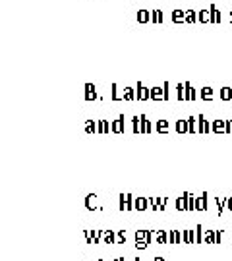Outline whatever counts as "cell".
Instances as JSON below:
<instances>
[{
  "label": "cell",
  "instance_id": "obj_1",
  "mask_svg": "<svg viewBox=\"0 0 232 261\" xmlns=\"http://www.w3.org/2000/svg\"><path fill=\"white\" fill-rule=\"evenodd\" d=\"M136 97H138V101H149L151 99V89H147L141 82H138V85H136Z\"/></svg>",
  "mask_w": 232,
  "mask_h": 261
},
{
  "label": "cell",
  "instance_id": "obj_2",
  "mask_svg": "<svg viewBox=\"0 0 232 261\" xmlns=\"http://www.w3.org/2000/svg\"><path fill=\"white\" fill-rule=\"evenodd\" d=\"M149 242H151V234L149 232H145V230H138L136 232V246L138 248H145Z\"/></svg>",
  "mask_w": 232,
  "mask_h": 261
},
{
  "label": "cell",
  "instance_id": "obj_3",
  "mask_svg": "<svg viewBox=\"0 0 232 261\" xmlns=\"http://www.w3.org/2000/svg\"><path fill=\"white\" fill-rule=\"evenodd\" d=\"M197 130H199V134H211V122H207L203 114L197 116Z\"/></svg>",
  "mask_w": 232,
  "mask_h": 261
},
{
  "label": "cell",
  "instance_id": "obj_4",
  "mask_svg": "<svg viewBox=\"0 0 232 261\" xmlns=\"http://www.w3.org/2000/svg\"><path fill=\"white\" fill-rule=\"evenodd\" d=\"M97 99H101L97 87L91 84H85V101H97Z\"/></svg>",
  "mask_w": 232,
  "mask_h": 261
},
{
  "label": "cell",
  "instance_id": "obj_5",
  "mask_svg": "<svg viewBox=\"0 0 232 261\" xmlns=\"http://www.w3.org/2000/svg\"><path fill=\"white\" fill-rule=\"evenodd\" d=\"M124 114H120L116 120L111 122V132L112 134H124Z\"/></svg>",
  "mask_w": 232,
  "mask_h": 261
},
{
  "label": "cell",
  "instance_id": "obj_6",
  "mask_svg": "<svg viewBox=\"0 0 232 261\" xmlns=\"http://www.w3.org/2000/svg\"><path fill=\"white\" fill-rule=\"evenodd\" d=\"M85 207H87L89 211H95V209L101 211V207H99V197L95 196V194H89V196L85 197Z\"/></svg>",
  "mask_w": 232,
  "mask_h": 261
},
{
  "label": "cell",
  "instance_id": "obj_7",
  "mask_svg": "<svg viewBox=\"0 0 232 261\" xmlns=\"http://www.w3.org/2000/svg\"><path fill=\"white\" fill-rule=\"evenodd\" d=\"M151 99L153 101H167V95L163 87H151Z\"/></svg>",
  "mask_w": 232,
  "mask_h": 261
},
{
  "label": "cell",
  "instance_id": "obj_8",
  "mask_svg": "<svg viewBox=\"0 0 232 261\" xmlns=\"http://www.w3.org/2000/svg\"><path fill=\"white\" fill-rule=\"evenodd\" d=\"M136 19H138V23L145 25V23L151 21V12H149V10H139L138 14H136Z\"/></svg>",
  "mask_w": 232,
  "mask_h": 261
},
{
  "label": "cell",
  "instance_id": "obj_9",
  "mask_svg": "<svg viewBox=\"0 0 232 261\" xmlns=\"http://www.w3.org/2000/svg\"><path fill=\"white\" fill-rule=\"evenodd\" d=\"M122 97H124V101L126 103H132V101H136L138 97H136V87H124V91H122Z\"/></svg>",
  "mask_w": 232,
  "mask_h": 261
},
{
  "label": "cell",
  "instance_id": "obj_10",
  "mask_svg": "<svg viewBox=\"0 0 232 261\" xmlns=\"http://www.w3.org/2000/svg\"><path fill=\"white\" fill-rule=\"evenodd\" d=\"M209 12H211V23H221V21H223L221 10L217 8L215 4H211V6H209Z\"/></svg>",
  "mask_w": 232,
  "mask_h": 261
},
{
  "label": "cell",
  "instance_id": "obj_11",
  "mask_svg": "<svg viewBox=\"0 0 232 261\" xmlns=\"http://www.w3.org/2000/svg\"><path fill=\"white\" fill-rule=\"evenodd\" d=\"M197 21L199 23H211V12H209V8L197 12Z\"/></svg>",
  "mask_w": 232,
  "mask_h": 261
},
{
  "label": "cell",
  "instance_id": "obj_12",
  "mask_svg": "<svg viewBox=\"0 0 232 261\" xmlns=\"http://www.w3.org/2000/svg\"><path fill=\"white\" fill-rule=\"evenodd\" d=\"M184 87H186V101H188V103L195 101V99H197V95H195V89L192 87V84H190V82H186Z\"/></svg>",
  "mask_w": 232,
  "mask_h": 261
},
{
  "label": "cell",
  "instance_id": "obj_13",
  "mask_svg": "<svg viewBox=\"0 0 232 261\" xmlns=\"http://www.w3.org/2000/svg\"><path fill=\"white\" fill-rule=\"evenodd\" d=\"M170 19H172L174 23H186V10H174Z\"/></svg>",
  "mask_w": 232,
  "mask_h": 261
},
{
  "label": "cell",
  "instance_id": "obj_14",
  "mask_svg": "<svg viewBox=\"0 0 232 261\" xmlns=\"http://www.w3.org/2000/svg\"><path fill=\"white\" fill-rule=\"evenodd\" d=\"M219 99L224 101V103L232 101V87H223V89L219 91Z\"/></svg>",
  "mask_w": 232,
  "mask_h": 261
},
{
  "label": "cell",
  "instance_id": "obj_15",
  "mask_svg": "<svg viewBox=\"0 0 232 261\" xmlns=\"http://www.w3.org/2000/svg\"><path fill=\"white\" fill-rule=\"evenodd\" d=\"M215 99V91L211 87H203L201 89V101H207V103H211Z\"/></svg>",
  "mask_w": 232,
  "mask_h": 261
},
{
  "label": "cell",
  "instance_id": "obj_16",
  "mask_svg": "<svg viewBox=\"0 0 232 261\" xmlns=\"http://www.w3.org/2000/svg\"><path fill=\"white\" fill-rule=\"evenodd\" d=\"M147 205H149V197H138V199H136V203H134L136 211H145Z\"/></svg>",
  "mask_w": 232,
  "mask_h": 261
},
{
  "label": "cell",
  "instance_id": "obj_17",
  "mask_svg": "<svg viewBox=\"0 0 232 261\" xmlns=\"http://www.w3.org/2000/svg\"><path fill=\"white\" fill-rule=\"evenodd\" d=\"M109 132H111V122L109 120L97 122V134H109Z\"/></svg>",
  "mask_w": 232,
  "mask_h": 261
},
{
  "label": "cell",
  "instance_id": "obj_18",
  "mask_svg": "<svg viewBox=\"0 0 232 261\" xmlns=\"http://www.w3.org/2000/svg\"><path fill=\"white\" fill-rule=\"evenodd\" d=\"M186 23H188V25L197 23V12H195V10H186Z\"/></svg>",
  "mask_w": 232,
  "mask_h": 261
},
{
  "label": "cell",
  "instance_id": "obj_19",
  "mask_svg": "<svg viewBox=\"0 0 232 261\" xmlns=\"http://www.w3.org/2000/svg\"><path fill=\"white\" fill-rule=\"evenodd\" d=\"M165 18H163V12L161 10H151V23H163Z\"/></svg>",
  "mask_w": 232,
  "mask_h": 261
},
{
  "label": "cell",
  "instance_id": "obj_20",
  "mask_svg": "<svg viewBox=\"0 0 232 261\" xmlns=\"http://www.w3.org/2000/svg\"><path fill=\"white\" fill-rule=\"evenodd\" d=\"M174 130L178 134H190V128H188V120H176V126H174Z\"/></svg>",
  "mask_w": 232,
  "mask_h": 261
},
{
  "label": "cell",
  "instance_id": "obj_21",
  "mask_svg": "<svg viewBox=\"0 0 232 261\" xmlns=\"http://www.w3.org/2000/svg\"><path fill=\"white\" fill-rule=\"evenodd\" d=\"M155 130H157L159 134H168V132H170V124H168L167 120H159L157 126H155Z\"/></svg>",
  "mask_w": 232,
  "mask_h": 261
},
{
  "label": "cell",
  "instance_id": "obj_22",
  "mask_svg": "<svg viewBox=\"0 0 232 261\" xmlns=\"http://www.w3.org/2000/svg\"><path fill=\"white\" fill-rule=\"evenodd\" d=\"M188 128H190V134H199V130H197V116L188 118Z\"/></svg>",
  "mask_w": 232,
  "mask_h": 261
},
{
  "label": "cell",
  "instance_id": "obj_23",
  "mask_svg": "<svg viewBox=\"0 0 232 261\" xmlns=\"http://www.w3.org/2000/svg\"><path fill=\"white\" fill-rule=\"evenodd\" d=\"M139 118H141V134H149V132H151V122L147 120L145 114H141Z\"/></svg>",
  "mask_w": 232,
  "mask_h": 261
},
{
  "label": "cell",
  "instance_id": "obj_24",
  "mask_svg": "<svg viewBox=\"0 0 232 261\" xmlns=\"http://www.w3.org/2000/svg\"><path fill=\"white\" fill-rule=\"evenodd\" d=\"M176 99L180 101V103H184V101H186V87H184V84H178L176 85Z\"/></svg>",
  "mask_w": 232,
  "mask_h": 261
},
{
  "label": "cell",
  "instance_id": "obj_25",
  "mask_svg": "<svg viewBox=\"0 0 232 261\" xmlns=\"http://www.w3.org/2000/svg\"><path fill=\"white\" fill-rule=\"evenodd\" d=\"M111 89H112V91H111V99H112V101H116V103H118V101H124L122 93L118 91V85H112Z\"/></svg>",
  "mask_w": 232,
  "mask_h": 261
},
{
  "label": "cell",
  "instance_id": "obj_26",
  "mask_svg": "<svg viewBox=\"0 0 232 261\" xmlns=\"http://www.w3.org/2000/svg\"><path fill=\"white\" fill-rule=\"evenodd\" d=\"M132 132H134V134H141V118H139V116H134V118H132Z\"/></svg>",
  "mask_w": 232,
  "mask_h": 261
},
{
  "label": "cell",
  "instance_id": "obj_27",
  "mask_svg": "<svg viewBox=\"0 0 232 261\" xmlns=\"http://www.w3.org/2000/svg\"><path fill=\"white\" fill-rule=\"evenodd\" d=\"M85 132H87V134H97V122H93V120L85 122Z\"/></svg>",
  "mask_w": 232,
  "mask_h": 261
},
{
  "label": "cell",
  "instance_id": "obj_28",
  "mask_svg": "<svg viewBox=\"0 0 232 261\" xmlns=\"http://www.w3.org/2000/svg\"><path fill=\"white\" fill-rule=\"evenodd\" d=\"M163 89H165V95H167V101H170V84L165 82V84H163Z\"/></svg>",
  "mask_w": 232,
  "mask_h": 261
},
{
  "label": "cell",
  "instance_id": "obj_29",
  "mask_svg": "<svg viewBox=\"0 0 232 261\" xmlns=\"http://www.w3.org/2000/svg\"><path fill=\"white\" fill-rule=\"evenodd\" d=\"M226 207L232 211V197H226Z\"/></svg>",
  "mask_w": 232,
  "mask_h": 261
},
{
  "label": "cell",
  "instance_id": "obj_30",
  "mask_svg": "<svg viewBox=\"0 0 232 261\" xmlns=\"http://www.w3.org/2000/svg\"><path fill=\"white\" fill-rule=\"evenodd\" d=\"M155 261H165L163 257H155Z\"/></svg>",
  "mask_w": 232,
  "mask_h": 261
},
{
  "label": "cell",
  "instance_id": "obj_31",
  "mask_svg": "<svg viewBox=\"0 0 232 261\" xmlns=\"http://www.w3.org/2000/svg\"><path fill=\"white\" fill-rule=\"evenodd\" d=\"M230 23H232V10H230Z\"/></svg>",
  "mask_w": 232,
  "mask_h": 261
},
{
  "label": "cell",
  "instance_id": "obj_32",
  "mask_svg": "<svg viewBox=\"0 0 232 261\" xmlns=\"http://www.w3.org/2000/svg\"><path fill=\"white\" fill-rule=\"evenodd\" d=\"M118 261H124V259H118Z\"/></svg>",
  "mask_w": 232,
  "mask_h": 261
}]
</instances>
